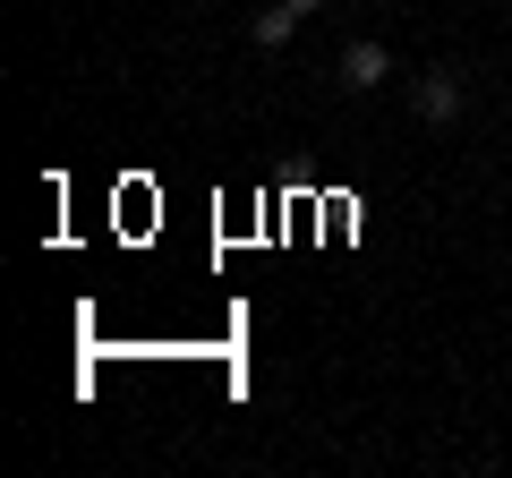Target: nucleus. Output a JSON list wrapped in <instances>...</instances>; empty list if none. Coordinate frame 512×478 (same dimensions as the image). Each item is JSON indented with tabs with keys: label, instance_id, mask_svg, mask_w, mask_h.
Wrapping results in <instances>:
<instances>
[{
	"label": "nucleus",
	"instance_id": "3",
	"mask_svg": "<svg viewBox=\"0 0 512 478\" xmlns=\"http://www.w3.org/2000/svg\"><path fill=\"white\" fill-rule=\"evenodd\" d=\"M248 35H256V52H282V43L299 35V9H291V0H274V9H256V18H248Z\"/></svg>",
	"mask_w": 512,
	"mask_h": 478
},
{
	"label": "nucleus",
	"instance_id": "1",
	"mask_svg": "<svg viewBox=\"0 0 512 478\" xmlns=\"http://www.w3.org/2000/svg\"><path fill=\"white\" fill-rule=\"evenodd\" d=\"M461 103H470V86H461V69H419L410 77V111H419L427 129H453Z\"/></svg>",
	"mask_w": 512,
	"mask_h": 478
},
{
	"label": "nucleus",
	"instance_id": "2",
	"mask_svg": "<svg viewBox=\"0 0 512 478\" xmlns=\"http://www.w3.org/2000/svg\"><path fill=\"white\" fill-rule=\"evenodd\" d=\"M333 77H342L350 94H376L384 77H393V52H384L376 35H359V43H342V60H333Z\"/></svg>",
	"mask_w": 512,
	"mask_h": 478
},
{
	"label": "nucleus",
	"instance_id": "4",
	"mask_svg": "<svg viewBox=\"0 0 512 478\" xmlns=\"http://www.w3.org/2000/svg\"><path fill=\"white\" fill-rule=\"evenodd\" d=\"M291 9H299V18H316V9H325V0H291Z\"/></svg>",
	"mask_w": 512,
	"mask_h": 478
}]
</instances>
